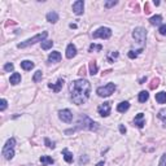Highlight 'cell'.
<instances>
[{
	"mask_svg": "<svg viewBox=\"0 0 166 166\" xmlns=\"http://www.w3.org/2000/svg\"><path fill=\"white\" fill-rule=\"evenodd\" d=\"M70 98L74 104L82 105L90 98L91 83L87 79H77L70 83Z\"/></svg>",
	"mask_w": 166,
	"mask_h": 166,
	"instance_id": "6da1fadb",
	"label": "cell"
},
{
	"mask_svg": "<svg viewBox=\"0 0 166 166\" xmlns=\"http://www.w3.org/2000/svg\"><path fill=\"white\" fill-rule=\"evenodd\" d=\"M99 127V123H96V122H93L92 120H91L88 116H86V114H83L79 117V120H78V127L77 129H86V130H96ZM77 129H74V130H68V131H65V134H70V132H74Z\"/></svg>",
	"mask_w": 166,
	"mask_h": 166,
	"instance_id": "7a4b0ae2",
	"label": "cell"
},
{
	"mask_svg": "<svg viewBox=\"0 0 166 166\" xmlns=\"http://www.w3.org/2000/svg\"><path fill=\"white\" fill-rule=\"evenodd\" d=\"M15 145H16V139L15 138H10L7 140L5 145L3 147V156L5 160H12L15 156Z\"/></svg>",
	"mask_w": 166,
	"mask_h": 166,
	"instance_id": "3957f363",
	"label": "cell"
},
{
	"mask_svg": "<svg viewBox=\"0 0 166 166\" xmlns=\"http://www.w3.org/2000/svg\"><path fill=\"white\" fill-rule=\"evenodd\" d=\"M47 37H48V33H47V31H43L42 34L35 35V37L30 38V39H27V40L22 42V43H18V44H17V48H26V47L33 46V44L38 43V42H44V40H46V38H47Z\"/></svg>",
	"mask_w": 166,
	"mask_h": 166,
	"instance_id": "277c9868",
	"label": "cell"
},
{
	"mask_svg": "<svg viewBox=\"0 0 166 166\" xmlns=\"http://www.w3.org/2000/svg\"><path fill=\"white\" fill-rule=\"evenodd\" d=\"M132 38H134L135 42H136L138 44H140L142 48H143L144 44H145V39H147L145 29H143V27H135L134 31H132Z\"/></svg>",
	"mask_w": 166,
	"mask_h": 166,
	"instance_id": "5b68a950",
	"label": "cell"
},
{
	"mask_svg": "<svg viewBox=\"0 0 166 166\" xmlns=\"http://www.w3.org/2000/svg\"><path fill=\"white\" fill-rule=\"evenodd\" d=\"M114 91H116L114 83H108V84L103 86V87H99L98 90H96V93H98L99 96H101V98H108V96H110Z\"/></svg>",
	"mask_w": 166,
	"mask_h": 166,
	"instance_id": "8992f818",
	"label": "cell"
},
{
	"mask_svg": "<svg viewBox=\"0 0 166 166\" xmlns=\"http://www.w3.org/2000/svg\"><path fill=\"white\" fill-rule=\"evenodd\" d=\"M92 37L95 38H101V39H109L112 37V30L109 27H99L95 33L92 34Z\"/></svg>",
	"mask_w": 166,
	"mask_h": 166,
	"instance_id": "52a82bcc",
	"label": "cell"
},
{
	"mask_svg": "<svg viewBox=\"0 0 166 166\" xmlns=\"http://www.w3.org/2000/svg\"><path fill=\"white\" fill-rule=\"evenodd\" d=\"M59 117L62 122L70 123L71 121H73V113H71L69 109H64V110H60L59 112Z\"/></svg>",
	"mask_w": 166,
	"mask_h": 166,
	"instance_id": "ba28073f",
	"label": "cell"
},
{
	"mask_svg": "<svg viewBox=\"0 0 166 166\" xmlns=\"http://www.w3.org/2000/svg\"><path fill=\"white\" fill-rule=\"evenodd\" d=\"M98 112L101 117H108L110 114V103L109 101H105L104 104H101L100 107L98 108Z\"/></svg>",
	"mask_w": 166,
	"mask_h": 166,
	"instance_id": "9c48e42d",
	"label": "cell"
},
{
	"mask_svg": "<svg viewBox=\"0 0 166 166\" xmlns=\"http://www.w3.org/2000/svg\"><path fill=\"white\" fill-rule=\"evenodd\" d=\"M83 9H84V1L83 0H77L75 3H73V12L77 16L83 15Z\"/></svg>",
	"mask_w": 166,
	"mask_h": 166,
	"instance_id": "30bf717a",
	"label": "cell"
},
{
	"mask_svg": "<svg viewBox=\"0 0 166 166\" xmlns=\"http://www.w3.org/2000/svg\"><path fill=\"white\" fill-rule=\"evenodd\" d=\"M134 124L136 127H139V129H143L145 124V121H144V114L143 113H138L136 116H135L134 118Z\"/></svg>",
	"mask_w": 166,
	"mask_h": 166,
	"instance_id": "8fae6325",
	"label": "cell"
},
{
	"mask_svg": "<svg viewBox=\"0 0 166 166\" xmlns=\"http://www.w3.org/2000/svg\"><path fill=\"white\" fill-rule=\"evenodd\" d=\"M75 56H77V47L73 43L68 44V47H66V57L68 59H73Z\"/></svg>",
	"mask_w": 166,
	"mask_h": 166,
	"instance_id": "7c38bea8",
	"label": "cell"
},
{
	"mask_svg": "<svg viewBox=\"0 0 166 166\" xmlns=\"http://www.w3.org/2000/svg\"><path fill=\"white\" fill-rule=\"evenodd\" d=\"M62 86H64V79L62 78H60L56 83H48V87L51 88L52 91H55V92H60V90L62 88Z\"/></svg>",
	"mask_w": 166,
	"mask_h": 166,
	"instance_id": "4fadbf2b",
	"label": "cell"
},
{
	"mask_svg": "<svg viewBox=\"0 0 166 166\" xmlns=\"http://www.w3.org/2000/svg\"><path fill=\"white\" fill-rule=\"evenodd\" d=\"M60 60H61V53L59 51H55L49 53V56H48L49 62H60Z\"/></svg>",
	"mask_w": 166,
	"mask_h": 166,
	"instance_id": "5bb4252c",
	"label": "cell"
},
{
	"mask_svg": "<svg viewBox=\"0 0 166 166\" xmlns=\"http://www.w3.org/2000/svg\"><path fill=\"white\" fill-rule=\"evenodd\" d=\"M62 156H64V160H65L68 164H71V162H73V153H71L68 148L62 149Z\"/></svg>",
	"mask_w": 166,
	"mask_h": 166,
	"instance_id": "9a60e30c",
	"label": "cell"
},
{
	"mask_svg": "<svg viewBox=\"0 0 166 166\" xmlns=\"http://www.w3.org/2000/svg\"><path fill=\"white\" fill-rule=\"evenodd\" d=\"M10 84L16 86L18 84V83H21V74L20 73H13L12 75H10V79H9Z\"/></svg>",
	"mask_w": 166,
	"mask_h": 166,
	"instance_id": "2e32d148",
	"label": "cell"
},
{
	"mask_svg": "<svg viewBox=\"0 0 166 166\" xmlns=\"http://www.w3.org/2000/svg\"><path fill=\"white\" fill-rule=\"evenodd\" d=\"M129 108H130V103H129V101H122V103H120V104L117 105V110L120 113L127 112V110H129Z\"/></svg>",
	"mask_w": 166,
	"mask_h": 166,
	"instance_id": "e0dca14e",
	"label": "cell"
},
{
	"mask_svg": "<svg viewBox=\"0 0 166 166\" xmlns=\"http://www.w3.org/2000/svg\"><path fill=\"white\" fill-rule=\"evenodd\" d=\"M47 21L51 22V24H56L59 21V15L56 12H49L47 13Z\"/></svg>",
	"mask_w": 166,
	"mask_h": 166,
	"instance_id": "ac0fdd59",
	"label": "cell"
},
{
	"mask_svg": "<svg viewBox=\"0 0 166 166\" xmlns=\"http://www.w3.org/2000/svg\"><path fill=\"white\" fill-rule=\"evenodd\" d=\"M53 162H55L53 158H52V157H49V156H42V157H40V164H42V166L52 165Z\"/></svg>",
	"mask_w": 166,
	"mask_h": 166,
	"instance_id": "d6986e66",
	"label": "cell"
},
{
	"mask_svg": "<svg viewBox=\"0 0 166 166\" xmlns=\"http://www.w3.org/2000/svg\"><path fill=\"white\" fill-rule=\"evenodd\" d=\"M35 64L33 61H29V60H25V61L21 62V68L24 69V70H31L33 68H34Z\"/></svg>",
	"mask_w": 166,
	"mask_h": 166,
	"instance_id": "ffe728a7",
	"label": "cell"
},
{
	"mask_svg": "<svg viewBox=\"0 0 166 166\" xmlns=\"http://www.w3.org/2000/svg\"><path fill=\"white\" fill-rule=\"evenodd\" d=\"M156 101L158 104H166V92L156 93Z\"/></svg>",
	"mask_w": 166,
	"mask_h": 166,
	"instance_id": "44dd1931",
	"label": "cell"
},
{
	"mask_svg": "<svg viewBox=\"0 0 166 166\" xmlns=\"http://www.w3.org/2000/svg\"><path fill=\"white\" fill-rule=\"evenodd\" d=\"M88 68H90V74H91V75H95V74H98L99 68H98V64H96L95 61H91L90 65H88Z\"/></svg>",
	"mask_w": 166,
	"mask_h": 166,
	"instance_id": "7402d4cb",
	"label": "cell"
},
{
	"mask_svg": "<svg viewBox=\"0 0 166 166\" xmlns=\"http://www.w3.org/2000/svg\"><path fill=\"white\" fill-rule=\"evenodd\" d=\"M162 21V16L157 15V16H153V17L149 20V22H151V25H153V26H157V25H160Z\"/></svg>",
	"mask_w": 166,
	"mask_h": 166,
	"instance_id": "603a6c76",
	"label": "cell"
},
{
	"mask_svg": "<svg viewBox=\"0 0 166 166\" xmlns=\"http://www.w3.org/2000/svg\"><path fill=\"white\" fill-rule=\"evenodd\" d=\"M139 101L140 103H145V101H148V99H149V93L147 92V91H142V92L139 93Z\"/></svg>",
	"mask_w": 166,
	"mask_h": 166,
	"instance_id": "cb8c5ba5",
	"label": "cell"
},
{
	"mask_svg": "<svg viewBox=\"0 0 166 166\" xmlns=\"http://www.w3.org/2000/svg\"><path fill=\"white\" fill-rule=\"evenodd\" d=\"M120 56V53H118L117 51H114V52H109V53H108V61L109 62H114V60L117 59V57Z\"/></svg>",
	"mask_w": 166,
	"mask_h": 166,
	"instance_id": "d4e9b609",
	"label": "cell"
},
{
	"mask_svg": "<svg viewBox=\"0 0 166 166\" xmlns=\"http://www.w3.org/2000/svg\"><path fill=\"white\" fill-rule=\"evenodd\" d=\"M52 46H53V42H52V40H44V42H42V49H44V51L52 48Z\"/></svg>",
	"mask_w": 166,
	"mask_h": 166,
	"instance_id": "484cf974",
	"label": "cell"
},
{
	"mask_svg": "<svg viewBox=\"0 0 166 166\" xmlns=\"http://www.w3.org/2000/svg\"><path fill=\"white\" fill-rule=\"evenodd\" d=\"M101 49H103V46L101 44H91L90 46V48H88V52H93V51H99L100 52Z\"/></svg>",
	"mask_w": 166,
	"mask_h": 166,
	"instance_id": "4316f807",
	"label": "cell"
},
{
	"mask_svg": "<svg viewBox=\"0 0 166 166\" xmlns=\"http://www.w3.org/2000/svg\"><path fill=\"white\" fill-rule=\"evenodd\" d=\"M42 78H43V73H42L40 70H38V71H35L34 77H33V81H34L35 83H38L39 81H42Z\"/></svg>",
	"mask_w": 166,
	"mask_h": 166,
	"instance_id": "83f0119b",
	"label": "cell"
},
{
	"mask_svg": "<svg viewBox=\"0 0 166 166\" xmlns=\"http://www.w3.org/2000/svg\"><path fill=\"white\" fill-rule=\"evenodd\" d=\"M142 51H143V48L138 49V51H130L129 52V57L130 59H135V57H138V55H139Z\"/></svg>",
	"mask_w": 166,
	"mask_h": 166,
	"instance_id": "f1b7e54d",
	"label": "cell"
},
{
	"mask_svg": "<svg viewBox=\"0 0 166 166\" xmlns=\"http://www.w3.org/2000/svg\"><path fill=\"white\" fill-rule=\"evenodd\" d=\"M158 84H160V79L158 78H154L153 81H152L151 86H149V88H151V90H154L156 87H158Z\"/></svg>",
	"mask_w": 166,
	"mask_h": 166,
	"instance_id": "f546056e",
	"label": "cell"
},
{
	"mask_svg": "<svg viewBox=\"0 0 166 166\" xmlns=\"http://www.w3.org/2000/svg\"><path fill=\"white\" fill-rule=\"evenodd\" d=\"M7 100H5V99H1V100H0V112H4L5 109H7Z\"/></svg>",
	"mask_w": 166,
	"mask_h": 166,
	"instance_id": "4dcf8cb0",
	"label": "cell"
},
{
	"mask_svg": "<svg viewBox=\"0 0 166 166\" xmlns=\"http://www.w3.org/2000/svg\"><path fill=\"white\" fill-rule=\"evenodd\" d=\"M13 69H15V65L10 64V62H8V64H5L4 65V70L5 71H13Z\"/></svg>",
	"mask_w": 166,
	"mask_h": 166,
	"instance_id": "1f68e13d",
	"label": "cell"
},
{
	"mask_svg": "<svg viewBox=\"0 0 166 166\" xmlns=\"http://www.w3.org/2000/svg\"><path fill=\"white\" fill-rule=\"evenodd\" d=\"M44 143H46V145L48 147V148H52V149H53L55 147H56V145H55V143L51 142V140H49L48 138H46V139H44Z\"/></svg>",
	"mask_w": 166,
	"mask_h": 166,
	"instance_id": "d6a6232c",
	"label": "cell"
},
{
	"mask_svg": "<svg viewBox=\"0 0 166 166\" xmlns=\"http://www.w3.org/2000/svg\"><path fill=\"white\" fill-rule=\"evenodd\" d=\"M158 166H166V153H164L161 156V160H160Z\"/></svg>",
	"mask_w": 166,
	"mask_h": 166,
	"instance_id": "836d02e7",
	"label": "cell"
},
{
	"mask_svg": "<svg viewBox=\"0 0 166 166\" xmlns=\"http://www.w3.org/2000/svg\"><path fill=\"white\" fill-rule=\"evenodd\" d=\"M158 31H160V34H161V35H166V24H165V25H161V26H160Z\"/></svg>",
	"mask_w": 166,
	"mask_h": 166,
	"instance_id": "e575fe53",
	"label": "cell"
},
{
	"mask_svg": "<svg viewBox=\"0 0 166 166\" xmlns=\"http://www.w3.org/2000/svg\"><path fill=\"white\" fill-rule=\"evenodd\" d=\"M88 162V157L87 156H82L79 158V165H83V164H87Z\"/></svg>",
	"mask_w": 166,
	"mask_h": 166,
	"instance_id": "d590c367",
	"label": "cell"
},
{
	"mask_svg": "<svg viewBox=\"0 0 166 166\" xmlns=\"http://www.w3.org/2000/svg\"><path fill=\"white\" fill-rule=\"evenodd\" d=\"M116 4H117V1H114V0H113V1H107L105 3V8H112V7H114Z\"/></svg>",
	"mask_w": 166,
	"mask_h": 166,
	"instance_id": "8d00e7d4",
	"label": "cell"
},
{
	"mask_svg": "<svg viewBox=\"0 0 166 166\" xmlns=\"http://www.w3.org/2000/svg\"><path fill=\"white\" fill-rule=\"evenodd\" d=\"M165 113L164 112H160V114H158V118H161L162 121H164V123H165V126H166V117H165Z\"/></svg>",
	"mask_w": 166,
	"mask_h": 166,
	"instance_id": "74e56055",
	"label": "cell"
},
{
	"mask_svg": "<svg viewBox=\"0 0 166 166\" xmlns=\"http://www.w3.org/2000/svg\"><path fill=\"white\" fill-rule=\"evenodd\" d=\"M120 132H121L122 135L126 134V127H124L123 124H120Z\"/></svg>",
	"mask_w": 166,
	"mask_h": 166,
	"instance_id": "f35d334b",
	"label": "cell"
},
{
	"mask_svg": "<svg viewBox=\"0 0 166 166\" xmlns=\"http://www.w3.org/2000/svg\"><path fill=\"white\" fill-rule=\"evenodd\" d=\"M144 12H145V15H148V13L149 12H151V10H149V5H148V3H147V4H145V7H144Z\"/></svg>",
	"mask_w": 166,
	"mask_h": 166,
	"instance_id": "ab89813d",
	"label": "cell"
},
{
	"mask_svg": "<svg viewBox=\"0 0 166 166\" xmlns=\"http://www.w3.org/2000/svg\"><path fill=\"white\" fill-rule=\"evenodd\" d=\"M69 26H70V29H77V25L75 24H70Z\"/></svg>",
	"mask_w": 166,
	"mask_h": 166,
	"instance_id": "60d3db41",
	"label": "cell"
},
{
	"mask_svg": "<svg viewBox=\"0 0 166 166\" xmlns=\"http://www.w3.org/2000/svg\"><path fill=\"white\" fill-rule=\"evenodd\" d=\"M103 165H104V161H101V162H99V164L96 165V166H103Z\"/></svg>",
	"mask_w": 166,
	"mask_h": 166,
	"instance_id": "b9f144b4",
	"label": "cell"
}]
</instances>
